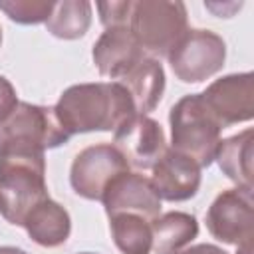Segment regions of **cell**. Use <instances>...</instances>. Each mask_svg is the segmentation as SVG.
I'll use <instances>...</instances> for the list:
<instances>
[{"label":"cell","instance_id":"5bb4252c","mask_svg":"<svg viewBox=\"0 0 254 254\" xmlns=\"http://www.w3.org/2000/svg\"><path fill=\"white\" fill-rule=\"evenodd\" d=\"M117 83L123 85V89L129 93L135 111L141 115H147L153 111L165 91V69L155 58H143L137 62L125 75L117 79Z\"/></svg>","mask_w":254,"mask_h":254},{"label":"cell","instance_id":"4fadbf2b","mask_svg":"<svg viewBox=\"0 0 254 254\" xmlns=\"http://www.w3.org/2000/svg\"><path fill=\"white\" fill-rule=\"evenodd\" d=\"M91 58L103 77H111L117 81L145 58V52L141 50L129 28L113 26L105 28V32L97 38L91 50Z\"/></svg>","mask_w":254,"mask_h":254},{"label":"cell","instance_id":"2e32d148","mask_svg":"<svg viewBox=\"0 0 254 254\" xmlns=\"http://www.w3.org/2000/svg\"><path fill=\"white\" fill-rule=\"evenodd\" d=\"M252 155H254V129H244L218 143L214 159L220 171L238 187L252 189Z\"/></svg>","mask_w":254,"mask_h":254},{"label":"cell","instance_id":"ffe728a7","mask_svg":"<svg viewBox=\"0 0 254 254\" xmlns=\"http://www.w3.org/2000/svg\"><path fill=\"white\" fill-rule=\"evenodd\" d=\"M56 2L50 0H0V10L16 24H40L46 22Z\"/></svg>","mask_w":254,"mask_h":254},{"label":"cell","instance_id":"52a82bcc","mask_svg":"<svg viewBox=\"0 0 254 254\" xmlns=\"http://www.w3.org/2000/svg\"><path fill=\"white\" fill-rule=\"evenodd\" d=\"M129 165L111 143H99L79 151L69 169V185L87 200H101L109 183L127 173Z\"/></svg>","mask_w":254,"mask_h":254},{"label":"cell","instance_id":"e0dca14e","mask_svg":"<svg viewBox=\"0 0 254 254\" xmlns=\"http://www.w3.org/2000/svg\"><path fill=\"white\" fill-rule=\"evenodd\" d=\"M151 252L153 254H177L190 244L198 234V222L189 212H165L151 222Z\"/></svg>","mask_w":254,"mask_h":254},{"label":"cell","instance_id":"9c48e42d","mask_svg":"<svg viewBox=\"0 0 254 254\" xmlns=\"http://www.w3.org/2000/svg\"><path fill=\"white\" fill-rule=\"evenodd\" d=\"M200 99L222 129L250 121L254 117V75L250 71L224 75L212 81Z\"/></svg>","mask_w":254,"mask_h":254},{"label":"cell","instance_id":"5b68a950","mask_svg":"<svg viewBox=\"0 0 254 254\" xmlns=\"http://www.w3.org/2000/svg\"><path fill=\"white\" fill-rule=\"evenodd\" d=\"M129 32L143 52L169 56L187 28V6L171 0H139L131 4Z\"/></svg>","mask_w":254,"mask_h":254},{"label":"cell","instance_id":"484cf974","mask_svg":"<svg viewBox=\"0 0 254 254\" xmlns=\"http://www.w3.org/2000/svg\"><path fill=\"white\" fill-rule=\"evenodd\" d=\"M0 44H2V28H0Z\"/></svg>","mask_w":254,"mask_h":254},{"label":"cell","instance_id":"3957f363","mask_svg":"<svg viewBox=\"0 0 254 254\" xmlns=\"http://www.w3.org/2000/svg\"><path fill=\"white\" fill-rule=\"evenodd\" d=\"M171 149L190 157L200 169L214 161L220 143V125L200 99V93L181 97L169 113Z\"/></svg>","mask_w":254,"mask_h":254},{"label":"cell","instance_id":"7a4b0ae2","mask_svg":"<svg viewBox=\"0 0 254 254\" xmlns=\"http://www.w3.org/2000/svg\"><path fill=\"white\" fill-rule=\"evenodd\" d=\"M48 196L44 153H0V214L10 224L24 226L32 208Z\"/></svg>","mask_w":254,"mask_h":254},{"label":"cell","instance_id":"6da1fadb","mask_svg":"<svg viewBox=\"0 0 254 254\" xmlns=\"http://www.w3.org/2000/svg\"><path fill=\"white\" fill-rule=\"evenodd\" d=\"M54 111L69 135L115 131L137 113L129 93L117 81L71 85L60 95Z\"/></svg>","mask_w":254,"mask_h":254},{"label":"cell","instance_id":"603a6c76","mask_svg":"<svg viewBox=\"0 0 254 254\" xmlns=\"http://www.w3.org/2000/svg\"><path fill=\"white\" fill-rule=\"evenodd\" d=\"M177 254H228V252L222 250L216 244H194V246H189V248L179 250Z\"/></svg>","mask_w":254,"mask_h":254},{"label":"cell","instance_id":"ba28073f","mask_svg":"<svg viewBox=\"0 0 254 254\" xmlns=\"http://www.w3.org/2000/svg\"><path fill=\"white\" fill-rule=\"evenodd\" d=\"M206 228L212 238L240 246L254 238L252 189L236 187L222 190L206 210Z\"/></svg>","mask_w":254,"mask_h":254},{"label":"cell","instance_id":"44dd1931","mask_svg":"<svg viewBox=\"0 0 254 254\" xmlns=\"http://www.w3.org/2000/svg\"><path fill=\"white\" fill-rule=\"evenodd\" d=\"M131 4L133 0H119V2H99V20L105 28L113 26H125L129 24V14H131Z\"/></svg>","mask_w":254,"mask_h":254},{"label":"cell","instance_id":"8992f818","mask_svg":"<svg viewBox=\"0 0 254 254\" xmlns=\"http://www.w3.org/2000/svg\"><path fill=\"white\" fill-rule=\"evenodd\" d=\"M167 58L177 79L185 83H200L222 69L226 44L210 30H187Z\"/></svg>","mask_w":254,"mask_h":254},{"label":"cell","instance_id":"ac0fdd59","mask_svg":"<svg viewBox=\"0 0 254 254\" xmlns=\"http://www.w3.org/2000/svg\"><path fill=\"white\" fill-rule=\"evenodd\" d=\"M111 238L121 254H151V222L139 214H111L109 216Z\"/></svg>","mask_w":254,"mask_h":254},{"label":"cell","instance_id":"9a60e30c","mask_svg":"<svg viewBox=\"0 0 254 254\" xmlns=\"http://www.w3.org/2000/svg\"><path fill=\"white\" fill-rule=\"evenodd\" d=\"M24 228L36 244L44 248H56L69 238L71 218L60 202L48 196L32 208V212L24 220Z\"/></svg>","mask_w":254,"mask_h":254},{"label":"cell","instance_id":"4316f807","mask_svg":"<svg viewBox=\"0 0 254 254\" xmlns=\"http://www.w3.org/2000/svg\"><path fill=\"white\" fill-rule=\"evenodd\" d=\"M81 254H93V252H81Z\"/></svg>","mask_w":254,"mask_h":254},{"label":"cell","instance_id":"cb8c5ba5","mask_svg":"<svg viewBox=\"0 0 254 254\" xmlns=\"http://www.w3.org/2000/svg\"><path fill=\"white\" fill-rule=\"evenodd\" d=\"M0 254H28V252L22 250V248H16V246H2Z\"/></svg>","mask_w":254,"mask_h":254},{"label":"cell","instance_id":"30bf717a","mask_svg":"<svg viewBox=\"0 0 254 254\" xmlns=\"http://www.w3.org/2000/svg\"><path fill=\"white\" fill-rule=\"evenodd\" d=\"M113 145L123 155L127 165L139 171L153 169V165L167 151L165 131L159 121L141 113L131 115L115 129Z\"/></svg>","mask_w":254,"mask_h":254},{"label":"cell","instance_id":"7c38bea8","mask_svg":"<svg viewBox=\"0 0 254 254\" xmlns=\"http://www.w3.org/2000/svg\"><path fill=\"white\" fill-rule=\"evenodd\" d=\"M151 185L161 200L181 202L189 200L198 192L200 167L187 155L167 149L163 157L153 165Z\"/></svg>","mask_w":254,"mask_h":254},{"label":"cell","instance_id":"277c9868","mask_svg":"<svg viewBox=\"0 0 254 254\" xmlns=\"http://www.w3.org/2000/svg\"><path fill=\"white\" fill-rule=\"evenodd\" d=\"M69 133L60 123L54 107L18 101L16 107L0 119V153L56 149L69 141Z\"/></svg>","mask_w":254,"mask_h":254},{"label":"cell","instance_id":"8fae6325","mask_svg":"<svg viewBox=\"0 0 254 254\" xmlns=\"http://www.w3.org/2000/svg\"><path fill=\"white\" fill-rule=\"evenodd\" d=\"M101 202L107 216L111 214H139L153 222L161 214V198L157 196L151 181L139 173H121L105 189Z\"/></svg>","mask_w":254,"mask_h":254},{"label":"cell","instance_id":"d6986e66","mask_svg":"<svg viewBox=\"0 0 254 254\" xmlns=\"http://www.w3.org/2000/svg\"><path fill=\"white\" fill-rule=\"evenodd\" d=\"M91 24V4L87 0H64L56 2L46 28L60 40H77L85 36Z\"/></svg>","mask_w":254,"mask_h":254},{"label":"cell","instance_id":"7402d4cb","mask_svg":"<svg viewBox=\"0 0 254 254\" xmlns=\"http://www.w3.org/2000/svg\"><path fill=\"white\" fill-rule=\"evenodd\" d=\"M18 103V97H16V89L14 85L4 77L0 75V119H4Z\"/></svg>","mask_w":254,"mask_h":254},{"label":"cell","instance_id":"d4e9b609","mask_svg":"<svg viewBox=\"0 0 254 254\" xmlns=\"http://www.w3.org/2000/svg\"><path fill=\"white\" fill-rule=\"evenodd\" d=\"M236 254H252V240L236 246Z\"/></svg>","mask_w":254,"mask_h":254}]
</instances>
